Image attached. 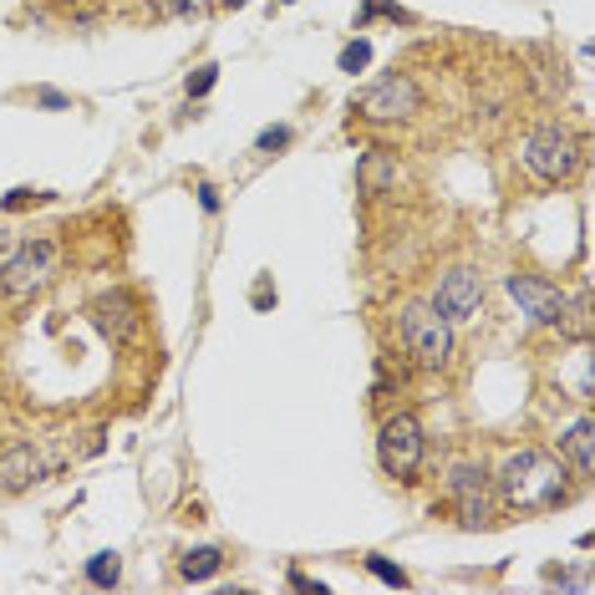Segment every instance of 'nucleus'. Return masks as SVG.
Segmentation results:
<instances>
[{"instance_id":"obj_25","label":"nucleus","mask_w":595,"mask_h":595,"mask_svg":"<svg viewBox=\"0 0 595 595\" xmlns=\"http://www.w3.org/2000/svg\"><path fill=\"white\" fill-rule=\"evenodd\" d=\"M281 5H296V0H281Z\"/></svg>"},{"instance_id":"obj_8","label":"nucleus","mask_w":595,"mask_h":595,"mask_svg":"<svg viewBox=\"0 0 595 595\" xmlns=\"http://www.w3.org/2000/svg\"><path fill=\"white\" fill-rule=\"evenodd\" d=\"M509 296L524 306V316H535L539 326H570V300L555 290L550 281H539V275H509Z\"/></svg>"},{"instance_id":"obj_11","label":"nucleus","mask_w":595,"mask_h":595,"mask_svg":"<svg viewBox=\"0 0 595 595\" xmlns=\"http://www.w3.org/2000/svg\"><path fill=\"white\" fill-rule=\"evenodd\" d=\"M46 463L36 459V448L31 443H5L0 448V493H21L31 484H41Z\"/></svg>"},{"instance_id":"obj_22","label":"nucleus","mask_w":595,"mask_h":595,"mask_svg":"<svg viewBox=\"0 0 595 595\" xmlns=\"http://www.w3.org/2000/svg\"><path fill=\"white\" fill-rule=\"evenodd\" d=\"M36 103H41V107H57V112H67V107H72V97H61V92L41 87V92H36Z\"/></svg>"},{"instance_id":"obj_17","label":"nucleus","mask_w":595,"mask_h":595,"mask_svg":"<svg viewBox=\"0 0 595 595\" xmlns=\"http://www.w3.org/2000/svg\"><path fill=\"white\" fill-rule=\"evenodd\" d=\"M367 570H372L377 581L397 585V591H402V585H407V570H397V566H392V560H382V555H367Z\"/></svg>"},{"instance_id":"obj_21","label":"nucleus","mask_w":595,"mask_h":595,"mask_svg":"<svg viewBox=\"0 0 595 595\" xmlns=\"http://www.w3.org/2000/svg\"><path fill=\"white\" fill-rule=\"evenodd\" d=\"M46 194H36V189H11L5 194V214H15V209H26V204H41Z\"/></svg>"},{"instance_id":"obj_1","label":"nucleus","mask_w":595,"mask_h":595,"mask_svg":"<svg viewBox=\"0 0 595 595\" xmlns=\"http://www.w3.org/2000/svg\"><path fill=\"white\" fill-rule=\"evenodd\" d=\"M493 489H499V504L509 514H545V509L570 499V474L566 463L555 453H545V448H520V453L504 459Z\"/></svg>"},{"instance_id":"obj_20","label":"nucleus","mask_w":595,"mask_h":595,"mask_svg":"<svg viewBox=\"0 0 595 595\" xmlns=\"http://www.w3.org/2000/svg\"><path fill=\"white\" fill-rule=\"evenodd\" d=\"M214 82H219V67H199V72L189 76V97H204Z\"/></svg>"},{"instance_id":"obj_7","label":"nucleus","mask_w":595,"mask_h":595,"mask_svg":"<svg viewBox=\"0 0 595 595\" xmlns=\"http://www.w3.org/2000/svg\"><path fill=\"white\" fill-rule=\"evenodd\" d=\"M352 112H357L361 122H402V118H413V112H423V87H417L407 72H392V76H382L377 87L357 92V97H352Z\"/></svg>"},{"instance_id":"obj_3","label":"nucleus","mask_w":595,"mask_h":595,"mask_svg":"<svg viewBox=\"0 0 595 595\" xmlns=\"http://www.w3.org/2000/svg\"><path fill=\"white\" fill-rule=\"evenodd\" d=\"M61 265V245L57 239H31V245H21V250L0 265V296L5 300H31L41 296L46 285H51V275H57Z\"/></svg>"},{"instance_id":"obj_23","label":"nucleus","mask_w":595,"mask_h":595,"mask_svg":"<svg viewBox=\"0 0 595 595\" xmlns=\"http://www.w3.org/2000/svg\"><path fill=\"white\" fill-rule=\"evenodd\" d=\"M57 5H72V11H87V5H97V0H57Z\"/></svg>"},{"instance_id":"obj_4","label":"nucleus","mask_w":595,"mask_h":595,"mask_svg":"<svg viewBox=\"0 0 595 595\" xmlns=\"http://www.w3.org/2000/svg\"><path fill=\"white\" fill-rule=\"evenodd\" d=\"M448 504L459 514L463 529H499V489H493V478L474 463H459L453 474H448Z\"/></svg>"},{"instance_id":"obj_10","label":"nucleus","mask_w":595,"mask_h":595,"mask_svg":"<svg viewBox=\"0 0 595 595\" xmlns=\"http://www.w3.org/2000/svg\"><path fill=\"white\" fill-rule=\"evenodd\" d=\"M92 321H97L112 342H128V336H138V326H143V311H138V300L128 296V290H107V296L92 300Z\"/></svg>"},{"instance_id":"obj_9","label":"nucleus","mask_w":595,"mask_h":595,"mask_svg":"<svg viewBox=\"0 0 595 595\" xmlns=\"http://www.w3.org/2000/svg\"><path fill=\"white\" fill-rule=\"evenodd\" d=\"M478 306H484V281L474 270H448L438 296H432V311L448 321H468V316H478Z\"/></svg>"},{"instance_id":"obj_5","label":"nucleus","mask_w":595,"mask_h":595,"mask_svg":"<svg viewBox=\"0 0 595 595\" xmlns=\"http://www.w3.org/2000/svg\"><path fill=\"white\" fill-rule=\"evenodd\" d=\"M402 346L428 372L448 367V357H453V326H448V316H438L432 306H407L402 311Z\"/></svg>"},{"instance_id":"obj_15","label":"nucleus","mask_w":595,"mask_h":595,"mask_svg":"<svg viewBox=\"0 0 595 595\" xmlns=\"http://www.w3.org/2000/svg\"><path fill=\"white\" fill-rule=\"evenodd\" d=\"M153 11L174 15V21H189V15H209V11H214V0H153Z\"/></svg>"},{"instance_id":"obj_12","label":"nucleus","mask_w":595,"mask_h":595,"mask_svg":"<svg viewBox=\"0 0 595 595\" xmlns=\"http://www.w3.org/2000/svg\"><path fill=\"white\" fill-rule=\"evenodd\" d=\"M560 448H566V459L575 463V478H591L595 474V428H591V417H575V428L560 438Z\"/></svg>"},{"instance_id":"obj_24","label":"nucleus","mask_w":595,"mask_h":595,"mask_svg":"<svg viewBox=\"0 0 595 595\" xmlns=\"http://www.w3.org/2000/svg\"><path fill=\"white\" fill-rule=\"evenodd\" d=\"M224 5H229V11H239V5H250V0H224Z\"/></svg>"},{"instance_id":"obj_19","label":"nucleus","mask_w":595,"mask_h":595,"mask_svg":"<svg viewBox=\"0 0 595 595\" xmlns=\"http://www.w3.org/2000/svg\"><path fill=\"white\" fill-rule=\"evenodd\" d=\"M290 143V128H265V133L254 138V148L260 153H275V148H285Z\"/></svg>"},{"instance_id":"obj_18","label":"nucleus","mask_w":595,"mask_h":595,"mask_svg":"<svg viewBox=\"0 0 595 595\" xmlns=\"http://www.w3.org/2000/svg\"><path fill=\"white\" fill-rule=\"evenodd\" d=\"M372 15H392V21H413V15L402 11V5H392V0H367V5H361V15H357V26H367Z\"/></svg>"},{"instance_id":"obj_14","label":"nucleus","mask_w":595,"mask_h":595,"mask_svg":"<svg viewBox=\"0 0 595 595\" xmlns=\"http://www.w3.org/2000/svg\"><path fill=\"white\" fill-rule=\"evenodd\" d=\"M87 581L97 585V591H112V585L122 581V566H118V555H112V550L92 555V560H87Z\"/></svg>"},{"instance_id":"obj_13","label":"nucleus","mask_w":595,"mask_h":595,"mask_svg":"<svg viewBox=\"0 0 595 595\" xmlns=\"http://www.w3.org/2000/svg\"><path fill=\"white\" fill-rule=\"evenodd\" d=\"M224 566V555L214 550V545H204V550H189L179 560V570H183V581H209V575H214V570Z\"/></svg>"},{"instance_id":"obj_2","label":"nucleus","mask_w":595,"mask_h":595,"mask_svg":"<svg viewBox=\"0 0 595 595\" xmlns=\"http://www.w3.org/2000/svg\"><path fill=\"white\" fill-rule=\"evenodd\" d=\"M520 158L539 183H570L575 179V168H581V158H585V143L570 133L566 122H539L535 133L524 138Z\"/></svg>"},{"instance_id":"obj_6","label":"nucleus","mask_w":595,"mask_h":595,"mask_svg":"<svg viewBox=\"0 0 595 595\" xmlns=\"http://www.w3.org/2000/svg\"><path fill=\"white\" fill-rule=\"evenodd\" d=\"M423 453H428V438H423V423L417 413H392L382 423V438H377V459L392 478L413 484V474L423 468Z\"/></svg>"},{"instance_id":"obj_16","label":"nucleus","mask_w":595,"mask_h":595,"mask_svg":"<svg viewBox=\"0 0 595 595\" xmlns=\"http://www.w3.org/2000/svg\"><path fill=\"white\" fill-rule=\"evenodd\" d=\"M367 61H372V41H346V46H342V57H336V67L357 76L361 67H367Z\"/></svg>"}]
</instances>
